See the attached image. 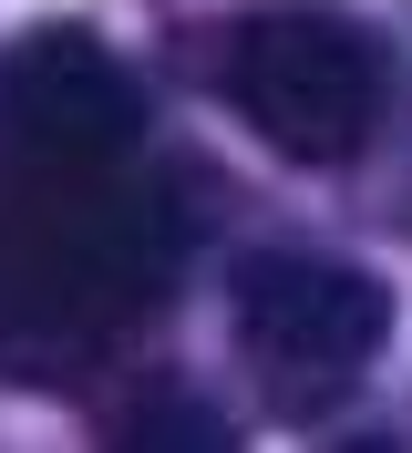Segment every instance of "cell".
I'll list each match as a JSON object with an SVG mask.
<instances>
[{"instance_id":"3","label":"cell","mask_w":412,"mask_h":453,"mask_svg":"<svg viewBox=\"0 0 412 453\" xmlns=\"http://www.w3.org/2000/svg\"><path fill=\"white\" fill-rule=\"evenodd\" d=\"M237 361L278 412H330L392 340V288L320 248H258L237 257Z\"/></svg>"},{"instance_id":"1","label":"cell","mask_w":412,"mask_h":453,"mask_svg":"<svg viewBox=\"0 0 412 453\" xmlns=\"http://www.w3.org/2000/svg\"><path fill=\"white\" fill-rule=\"evenodd\" d=\"M186 226L135 165H52L0 144V371L82 361L155 310Z\"/></svg>"},{"instance_id":"4","label":"cell","mask_w":412,"mask_h":453,"mask_svg":"<svg viewBox=\"0 0 412 453\" xmlns=\"http://www.w3.org/2000/svg\"><path fill=\"white\" fill-rule=\"evenodd\" d=\"M0 144L52 155V165H135L144 155V93L93 31L52 21L0 62Z\"/></svg>"},{"instance_id":"2","label":"cell","mask_w":412,"mask_h":453,"mask_svg":"<svg viewBox=\"0 0 412 453\" xmlns=\"http://www.w3.org/2000/svg\"><path fill=\"white\" fill-rule=\"evenodd\" d=\"M206 73H217L227 113L258 144H278L289 165H351L392 104L382 42L340 11H247L217 31Z\"/></svg>"}]
</instances>
